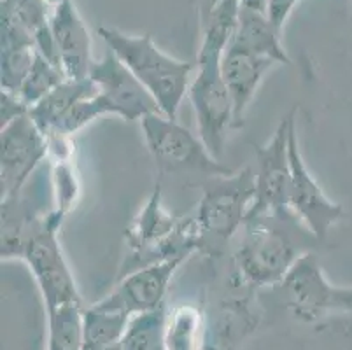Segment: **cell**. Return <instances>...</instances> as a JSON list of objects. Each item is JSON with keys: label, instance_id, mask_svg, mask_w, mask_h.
<instances>
[{"label": "cell", "instance_id": "484cf974", "mask_svg": "<svg viewBox=\"0 0 352 350\" xmlns=\"http://www.w3.org/2000/svg\"><path fill=\"white\" fill-rule=\"evenodd\" d=\"M221 0H198V23L206 21L207 16L214 11Z\"/></svg>", "mask_w": 352, "mask_h": 350}, {"label": "cell", "instance_id": "7c38bea8", "mask_svg": "<svg viewBox=\"0 0 352 350\" xmlns=\"http://www.w3.org/2000/svg\"><path fill=\"white\" fill-rule=\"evenodd\" d=\"M184 261H188V258H174L133 270L120 277L116 287L97 303L126 314L132 319L160 310L165 307V296L172 278Z\"/></svg>", "mask_w": 352, "mask_h": 350}, {"label": "cell", "instance_id": "30bf717a", "mask_svg": "<svg viewBox=\"0 0 352 350\" xmlns=\"http://www.w3.org/2000/svg\"><path fill=\"white\" fill-rule=\"evenodd\" d=\"M279 291L291 316L302 322H318L338 312V287L326 278L318 256L303 252L291 266Z\"/></svg>", "mask_w": 352, "mask_h": 350}, {"label": "cell", "instance_id": "3957f363", "mask_svg": "<svg viewBox=\"0 0 352 350\" xmlns=\"http://www.w3.org/2000/svg\"><path fill=\"white\" fill-rule=\"evenodd\" d=\"M298 224L302 223L296 216L245 221L233 259L240 287L252 293L259 287H277L284 281L291 266L307 252L298 249L291 231Z\"/></svg>", "mask_w": 352, "mask_h": 350}, {"label": "cell", "instance_id": "7a4b0ae2", "mask_svg": "<svg viewBox=\"0 0 352 350\" xmlns=\"http://www.w3.org/2000/svg\"><path fill=\"white\" fill-rule=\"evenodd\" d=\"M97 34L140 85L151 93L162 114L177 120L182 100L188 96L197 63L182 62L160 50L149 34L130 35L111 27H98Z\"/></svg>", "mask_w": 352, "mask_h": 350}, {"label": "cell", "instance_id": "2e32d148", "mask_svg": "<svg viewBox=\"0 0 352 350\" xmlns=\"http://www.w3.org/2000/svg\"><path fill=\"white\" fill-rule=\"evenodd\" d=\"M50 16L46 0H0L2 46L35 44V35L50 27Z\"/></svg>", "mask_w": 352, "mask_h": 350}, {"label": "cell", "instance_id": "83f0119b", "mask_svg": "<svg viewBox=\"0 0 352 350\" xmlns=\"http://www.w3.org/2000/svg\"><path fill=\"white\" fill-rule=\"evenodd\" d=\"M46 2L50 4V8L53 9V8H56V6L62 4V2H65V0H46Z\"/></svg>", "mask_w": 352, "mask_h": 350}, {"label": "cell", "instance_id": "d6986e66", "mask_svg": "<svg viewBox=\"0 0 352 350\" xmlns=\"http://www.w3.org/2000/svg\"><path fill=\"white\" fill-rule=\"evenodd\" d=\"M207 314L198 305L181 303L165 312L163 350H201L206 336Z\"/></svg>", "mask_w": 352, "mask_h": 350}, {"label": "cell", "instance_id": "4316f807", "mask_svg": "<svg viewBox=\"0 0 352 350\" xmlns=\"http://www.w3.org/2000/svg\"><path fill=\"white\" fill-rule=\"evenodd\" d=\"M240 6L254 9V11H259V12H268L270 0H240Z\"/></svg>", "mask_w": 352, "mask_h": 350}, {"label": "cell", "instance_id": "5bb4252c", "mask_svg": "<svg viewBox=\"0 0 352 350\" xmlns=\"http://www.w3.org/2000/svg\"><path fill=\"white\" fill-rule=\"evenodd\" d=\"M277 65L279 63L274 62L272 58L251 53L233 43H230V46L226 47L221 60V74L232 96L236 128L244 124L249 104L254 98L267 72Z\"/></svg>", "mask_w": 352, "mask_h": 350}, {"label": "cell", "instance_id": "6da1fadb", "mask_svg": "<svg viewBox=\"0 0 352 350\" xmlns=\"http://www.w3.org/2000/svg\"><path fill=\"white\" fill-rule=\"evenodd\" d=\"M239 9L240 0H221L206 21L200 23L201 44L188 89L198 135L219 160L225 153L228 131L236 130L232 96L221 74V60L235 35Z\"/></svg>", "mask_w": 352, "mask_h": 350}, {"label": "cell", "instance_id": "603a6c76", "mask_svg": "<svg viewBox=\"0 0 352 350\" xmlns=\"http://www.w3.org/2000/svg\"><path fill=\"white\" fill-rule=\"evenodd\" d=\"M35 56H37L35 46L2 50V56H0V88L2 91H11L18 95L25 79L30 74Z\"/></svg>", "mask_w": 352, "mask_h": 350}, {"label": "cell", "instance_id": "ffe728a7", "mask_svg": "<svg viewBox=\"0 0 352 350\" xmlns=\"http://www.w3.org/2000/svg\"><path fill=\"white\" fill-rule=\"evenodd\" d=\"M132 317L94 303L85 310V338L81 350H121Z\"/></svg>", "mask_w": 352, "mask_h": 350}, {"label": "cell", "instance_id": "cb8c5ba5", "mask_svg": "<svg viewBox=\"0 0 352 350\" xmlns=\"http://www.w3.org/2000/svg\"><path fill=\"white\" fill-rule=\"evenodd\" d=\"M0 105H2L0 107V111H2V114H0V118H2V127L9 124L11 121L18 120L21 116L28 114V111H30V107L21 100L20 95H16V93L11 91H2V95H0Z\"/></svg>", "mask_w": 352, "mask_h": 350}, {"label": "cell", "instance_id": "4fadbf2b", "mask_svg": "<svg viewBox=\"0 0 352 350\" xmlns=\"http://www.w3.org/2000/svg\"><path fill=\"white\" fill-rule=\"evenodd\" d=\"M50 28L67 79H88L95 63L91 35L74 0H65L51 9Z\"/></svg>", "mask_w": 352, "mask_h": 350}, {"label": "cell", "instance_id": "277c9868", "mask_svg": "<svg viewBox=\"0 0 352 350\" xmlns=\"http://www.w3.org/2000/svg\"><path fill=\"white\" fill-rule=\"evenodd\" d=\"M256 197V177L245 166L228 175L209 177L204 184L195 219L201 233V250L221 252L244 228Z\"/></svg>", "mask_w": 352, "mask_h": 350}, {"label": "cell", "instance_id": "8fae6325", "mask_svg": "<svg viewBox=\"0 0 352 350\" xmlns=\"http://www.w3.org/2000/svg\"><path fill=\"white\" fill-rule=\"evenodd\" d=\"M89 79L97 86V95L105 116H118L124 121H140L160 111L153 95L140 85L120 58L109 51L102 60H95Z\"/></svg>", "mask_w": 352, "mask_h": 350}, {"label": "cell", "instance_id": "7402d4cb", "mask_svg": "<svg viewBox=\"0 0 352 350\" xmlns=\"http://www.w3.org/2000/svg\"><path fill=\"white\" fill-rule=\"evenodd\" d=\"M65 79L67 76L62 70V67L53 63L51 60H47L46 56H43L37 51V56H35V62L32 65L30 74L25 79L23 86L20 88L18 95H20V98L28 107H34L37 102L43 100L46 95H50Z\"/></svg>", "mask_w": 352, "mask_h": 350}, {"label": "cell", "instance_id": "ba28073f", "mask_svg": "<svg viewBox=\"0 0 352 350\" xmlns=\"http://www.w3.org/2000/svg\"><path fill=\"white\" fill-rule=\"evenodd\" d=\"M47 160V137L30 114L0 128V198L21 195L37 166Z\"/></svg>", "mask_w": 352, "mask_h": 350}, {"label": "cell", "instance_id": "9c48e42d", "mask_svg": "<svg viewBox=\"0 0 352 350\" xmlns=\"http://www.w3.org/2000/svg\"><path fill=\"white\" fill-rule=\"evenodd\" d=\"M289 163L291 212L298 217L314 239H326L329 230L344 219L345 210L340 204H335L331 198L326 197V193L305 165L296 133V123L291 128L289 135Z\"/></svg>", "mask_w": 352, "mask_h": 350}, {"label": "cell", "instance_id": "d4e9b609", "mask_svg": "<svg viewBox=\"0 0 352 350\" xmlns=\"http://www.w3.org/2000/svg\"><path fill=\"white\" fill-rule=\"evenodd\" d=\"M298 2L300 0H270L268 16H270V19L279 30H283L286 19L289 18V14L293 12V9L296 8Z\"/></svg>", "mask_w": 352, "mask_h": 350}, {"label": "cell", "instance_id": "52a82bcc", "mask_svg": "<svg viewBox=\"0 0 352 350\" xmlns=\"http://www.w3.org/2000/svg\"><path fill=\"white\" fill-rule=\"evenodd\" d=\"M296 123V109H291L275 128L272 139L254 146L256 197L245 221L261 217H291L289 207V135Z\"/></svg>", "mask_w": 352, "mask_h": 350}, {"label": "cell", "instance_id": "44dd1931", "mask_svg": "<svg viewBox=\"0 0 352 350\" xmlns=\"http://www.w3.org/2000/svg\"><path fill=\"white\" fill-rule=\"evenodd\" d=\"M86 307L88 305H67L46 310V350H81Z\"/></svg>", "mask_w": 352, "mask_h": 350}, {"label": "cell", "instance_id": "5b68a950", "mask_svg": "<svg viewBox=\"0 0 352 350\" xmlns=\"http://www.w3.org/2000/svg\"><path fill=\"white\" fill-rule=\"evenodd\" d=\"M60 228L62 221L56 219L51 210L46 212L30 230L21 252V261L27 263L39 287L44 310L67 305H86L63 256L58 240Z\"/></svg>", "mask_w": 352, "mask_h": 350}, {"label": "cell", "instance_id": "9a60e30c", "mask_svg": "<svg viewBox=\"0 0 352 350\" xmlns=\"http://www.w3.org/2000/svg\"><path fill=\"white\" fill-rule=\"evenodd\" d=\"M259 324V314L251 307V296L233 298L207 317L201 350H239Z\"/></svg>", "mask_w": 352, "mask_h": 350}, {"label": "cell", "instance_id": "e0dca14e", "mask_svg": "<svg viewBox=\"0 0 352 350\" xmlns=\"http://www.w3.org/2000/svg\"><path fill=\"white\" fill-rule=\"evenodd\" d=\"M280 32L283 30L275 27L268 12H259L240 6L239 21L232 43L251 53L272 58L279 65H289L291 58L284 50Z\"/></svg>", "mask_w": 352, "mask_h": 350}, {"label": "cell", "instance_id": "8992f818", "mask_svg": "<svg viewBox=\"0 0 352 350\" xmlns=\"http://www.w3.org/2000/svg\"><path fill=\"white\" fill-rule=\"evenodd\" d=\"M139 123L160 173H201L206 177H217L233 172L207 149L200 135L191 133L177 120L155 112Z\"/></svg>", "mask_w": 352, "mask_h": 350}, {"label": "cell", "instance_id": "ac0fdd59", "mask_svg": "<svg viewBox=\"0 0 352 350\" xmlns=\"http://www.w3.org/2000/svg\"><path fill=\"white\" fill-rule=\"evenodd\" d=\"M97 93V86L91 79H65L60 86L46 95L41 102L30 107L28 114L44 135L54 133L78 102Z\"/></svg>", "mask_w": 352, "mask_h": 350}]
</instances>
